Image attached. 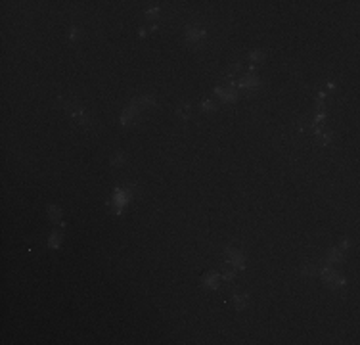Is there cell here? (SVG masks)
<instances>
[{
  "label": "cell",
  "instance_id": "9",
  "mask_svg": "<svg viewBox=\"0 0 360 345\" xmlns=\"http://www.w3.org/2000/svg\"><path fill=\"white\" fill-rule=\"evenodd\" d=\"M178 115H182L184 119H188V117H190V107H188V106L178 107Z\"/></svg>",
  "mask_w": 360,
  "mask_h": 345
},
{
  "label": "cell",
  "instance_id": "12",
  "mask_svg": "<svg viewBox=\"0 0 360 345\" xmlns=\"http://www.w3.org/2000/svg\"><path fill=\"white\" fill-rule=\"evenodd\" d=\"M249 58H251L253 61H259V60H261V58H263V52H253V54L249 56Z\"/></svg>",
  "mask_w": 360,
  "mask_h": 345
},
{
  "label": "cell",
  "instance_id": "4",
  "mask_svg": "<svg viewBox=\"0 0 360 345\" xmlns=\"http://www.w3.org/2000/svg\"><path fill=\"white\" fill-rule=\"evenodd\" d=\"M234 303H236V309L241 311L245 307V303H247V295H243V293H234Z\"/></svg>",
  "mask_w": 360,
  "mask_h": 345
},
{
  "label": "cell",
  "instance_id": "8",
  "mask_svg": "<svg viewBox=\"0 0 360 345\" xmlns=\"http://www.w3.org/2000/svg\"><path fill=\"white\" fill-rule=\"evenodd\" d=\"M48 211H50V217H52L54 220H58V219H60V209H56L54 205H50V207H48Z\"/></svg>",
  "mask_w": 360,
  "mask_h": 345
},
{
  "label": "cell",
  "instance_id": "10",
  "mask_svg": "<svg viewBox=\"0 0 360 345\" xmlns=\"http://www.w3.org/2000/svg\"><path fill=\"white\" fill-rule=\"evenodd\" d=\"M123 157H125V155H123V153H115V155H113V159H111V165L123 163Z\"/></svg>",
  "mask_w": 360,
  "mask_h": 345
},
{
  "label": "cell",
  "instance_id": "7",
  "mask_svg": "<svg viewBox=\"0 0 360 345\" xmlns=\"http://www.w3.org/2000/svg\"><path fill=\"white\" fill-rule=\"evenodd\" d=\"M341 259H343V257H341L339 249H331V251L328 253V261H330V263H331V261H333V263H335V261H341Z\"/></svg>",
  "mask_w": 360,
  "mask_h": 345
},
{
  "label": "cell",
  "instance_id": "11",
  "mask_svg": "<svg viewBox=\"0 0 360 345\" xmlns=\"http://www.w3.org/2000/svg\"><path fill=\"white\" fill-rule=\"evenodd\" d=\"M222 278H224V280H232V278H234V272L228 269V270H224L222 272Z\"/></svg>",
  "mask_w": 360,
  "mask_h": 345
},
{
  "label": "cell",
  "instance_id": "5",
  "mask_svg": "<svg viewBox=\"0 0 360 345\" xmlns=\"http://www.w3.org/2000/svg\"><path fill=\"white\" fill-rule=\"evenodd\" d=\"M217 272H211V274H203V284L205 286H211V288H217Z\"/></svg>",
  "mask_w": 360,
  "mask_h": 345
},
{
  "label": "cell",
  "instance_id": "6",
  "mask_svg": "<svg viewBox=\"0 0 360 345\" xmlns=\"http://www.w3.org/2000/svg\"><path fill=\"white\" fill-rule=\"evenodd\" d=\"M257 84H259V81L255 79V77H243L241 83H240L241 88H251V86H257Z\"/></svg>",
  "mask_w": 360,
  "mask_h": 345
},
{
  "label": "cell",
  "instance_id": "2",
  "mask_svg": "<svg viewBox=\"0 0 360 345\" xmlns=\"http://www.w3.org/2000/svg\"><path fill=\"white\" fill-rule=\"evenodd\" d=\"M226 261H228V265L241 266V269H243V257H241V253L236 251L234 247H228L226 249Z\"/></svg>",
  "mask_w": 360,
  "mask_h": 345
},
{
  "label": "cell",
  "instance_id": "1",
  "mask_svg": "<svg viewBox=\"0 0 360 345\" xmlns=\"http://www.w3.org/2000/svg\"><path fill=\"white\" fill-rule=\"evenodd\" d=\"M63 107L69 111V115L75 119V123L77 125H81V127H88L90 125V119L86 117V113H84V109L83 107H79L77 104H71V102H63Z\"/></svg>",
  "mask_w": 360,
  "mask_h": 345
},
{
  "label": "cell",
  "instance_id": "13",
  "mask_svg": "<svg viewBox=\"0 0 360 345\" xmlns=\"http://www.w3.org/2000/svg\"><path fill=\"white\" fill-rule=\"evenodd\" d=\"M58 243H60V236H58V234H54V236H52V240H50V246H52V247H56Z\"/></svg>",
  "mask_w": 360,
  "mask_h": 345
},
{
  "label": "cell",
  "instance_id": "14",
  "mask_svg": "<svg viewBox=\"0 0 360 345\" xmlns=\"http://www.w3.org/2000/svg\"><path fill=\"white\" fill-rule=\"evenodd\" d=\"M201 106H203V109H213V107H215L211 100H203V104H201Z\"/></svg>",
  "mask_w": 360,
  "mask_h": 345
},
{
  "label": "cell",
  "instance_id": "3",
  "mask_svg": "<svg viewBox=\"0 0 360 345\" xmlns=\"http://www.w3.org/2000/svg\"><path fill=\"white\" fill-rule=\"evenodd\" d=\"M205 37V31H199V29H194V27H188L186 31V39L188 40H199Z\"/></svg>",
  "mask_w": 360,
  "mask_h": 345
},
{
  "label": "cell",
  "instance_id": "15",
  "mask_svg": "<svg viewBox=\"0 0 360 345\" xmlns=\"http://www.w3.org/2000/svg\"><path fill=\"white\" fill-rule=\"evenodd\" d=\"M69 39H77V29H69Z\"/></svg>",
  "mask_w": 360,
  "mask_h": 345
}]
</instances>
